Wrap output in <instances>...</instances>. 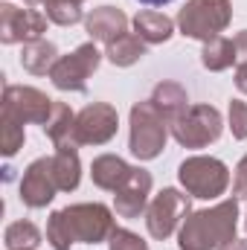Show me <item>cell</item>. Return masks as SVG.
Returning <instances> with one entry per match:
<instances>
[{"label": "cell", "mask_w": 247, "mask_h": 250, "mask_svg": "<svg viewBox=\"0 0 247 250\" xmlns=\"http://www.w3.org/2000/svg\"><path fill=\"white\" fill-rule=\"evenodd\" d=\"M120 128V114L108 102H90L76 114L73 125V143L79 146H105L117 137Z\"/></svg>", "instance_id": "9"}, {"label": "cell", "mask_w": 247, "mask_h": 250, "mask_svg": "<svg viewBox=\"0 0 247 250\" xmlns=\"http://www.w3.org/2000/svg\"><path fill=\"white\" fill-rule=\"evenodd\" d=\"M245 227H247V218H245Z\"/></svg>", "instance_id": "35"}, {"label": "cell", "mask_w": 247, "mask_h": 250, "mask_svg": "<svg viewBox=\"0 0 247 250\" xmlns=\"http://www.w3.org/2000/svg\"><path fill=\"white\" fill-rule=\"evenodd\" d=\"M26 3H32V6H35V3H38V6H47L50 0H26Z\"/></svg>", "instance_id": "33"}, {"label": "cell", "mask_w": 247, "mask_h": 250, "mask_svg": "<svg viewBox=\"0 0 247 250\" xmlns=\"http://www.w3.org/2000/svg\"><path fill=\"white\" fill-rule=\"evenodd\" d=\"M233 21L230 0H189L178 15V29L186 38L195 41H212L218 38Z\"/></svg>", "instance_id": "4"}, {"label": "cell", "mask_w": 247, "mask_h": 250, "mask_svg": "<svg viewBox=\"0 0 247 250\" xmlns=\"http://www.w3.org/2000/svg\"><path fill=\"white\" fill-rule=\"evenodd\" d=\"M236 87L247 93V64H236Z\"/></svg>", "instance_id": "30"}, {"label": "cell", "mask_w": 247, "mask_h": 250, "mask_svg": "<svg viewBox=\"0 0 247 250\" xmlns=\"http://www.w3.org/2000/svg\"><path fill=\"white\" fill-rule=\"evenodd\" d=\"M151 175L140 166L131 169L128 181L114 192V209L120 218H140L148 209V195H151Z\"/></svg>", "instance_id": "13"}, {"label": "cell", "mask_w": 247, "mask_h": 250, "mask_svg": "<svg viewBox=\"0 0 247 250\" xmlns=\"http://www.w3.org/2000/svg\"><path fill=\"white\" fill-rule=\"evenodd\" d=\"M233 195L236 198H247V154L236 166V181H233Z\"/></svg>", "instance_id": "28"}, {"label": "cell", "mask_w": 247, "mask_h": 250, "mask_svg": "<svg viewBox=\"0 0 247 250\" xmlns=\"http://www.w3.org/2000/svg\"><path fill=\"white\" fill-rule=\"evenodd\" d=\"M239 227V198H227L209 209L189 212L178 230L181 250H218L236 239Z\"/></svg>", "instance_id": "2"}, {"label": "cell", "mask_w": 247, "mask_h": 250, "mask_svg": "<svg viewBox=\"0 0 247 250\" xmlns=\"http://www.w3.org/2000/svg\"><path fill=\"white\" fill-rule=\"evenodd\" d=\"M221 131H224L221 111L212 105H189L184 117L172 123V137L184 148H206L221 137Z\"/></svg>", "instance_id": "6"}, {"label": "cell", "mask_w": 247, "mask_h": 250, "mask_svg": "<svg viewBox=\"0 0 247 250\" xmlns=\"http://www.w3.org/2000/svg\"><path fill=\"white\" fill-rule=\"evenodd\" d=\"M108 250H148V245L137 233H131L125 227H117L111 233V239H108Z\"/></svg>", "instance_id": "27"}, {"label": "cell", "mask_w": 247, "mask_h": 250, "mask_svg": "<svg viewBox=\"0 0 247 250\" xmlns=\"http://www.w3.org/2000/svg\"><path fill=\"white\" fill-rule=\"evenodd\" d=\"M201 64L209 73H221V70L233 67L236 64V41L233 38H224V35L206 41L204 50H201Z\"/></svg>", "instance_id": "22"}, {"label": "cell", "mask_w": 247, "mask_h": 250, "mask_svg": "<svg viewBox=\"0 0 247 250\" xmlns=\"http://www.w3.org/2000/svg\"><path fill=\"white\" fill-rule=\"evenodd\" d=\"M172 125L157 111L151 99L137 102L131 108V134H128V148L137 160H154L163 154L166 140H169Z\"/></svg>", "instance_id": "3"}, {"label": "cell", "mask_w": 247, "mask_h": 250, "mask_svg": "<svg viewBox=\"0 0 247 250\" xmlns=\"http://www.w3.org/2000/svg\"><path fill=\"white\" fill-rule=\"evenodd\" d=\"M192 212V204H189V195H184L181 189H163L157 192L151 201H148V209H145V227H148V236L157 239V242H166L175 230H181L184 218Z\"/></svg>", "instance_id": "7"}, {"label": "cell", "mask_w": 247, "mask_h": 250, "mask_svg": "<svg viewBox=\"0 0 247 250\" xmlns=\"http://www.w3.org/2000/svg\"><path fill=\"white\" fill-rule=\"evenodd\" d=\"M218 250H247V242L245 239H233V242H227L224 248H218Z\"/></svg>", "instance_id": "31"}, {"label": "cell", "mask_w": 247, "mask_h": 250, "mask_svg": "<svg viewBox=\"0 0 247 250\" xmlns=\"http://www.w3.org/2000/svg\"><path fill=\"white\" fill-rule=\"evenodd\" d=\"M178 178H181V187L186 189V195L204 198V201H212V198L224 195L227 187H230L227 163L218 160V157H206V154L186 157L178 166Z\"/></svg>", "instance_id": "5"}, {"label": "cell", "mask_w": 247, "mask_h": 250, "mask_svg": "<svg viewBox=\"0 0 247 250\" xmlns=\"http://www.w3.org/2000/svg\"><path fill=\"white\" fill-rule=\"evenodd\" d=\"M50 160H53V178H56L59 192H73V189L79 187V181H82L79 151L76 148H56V154Z\"/></svg>", "instance_id": "20"}, {"label": "cell", "mask_w": 247, "mask_h": 250, "mask_svg": "<svg viewBox=\"0 0 247 250\" xmlns=\"http://www.w3.org/2000/svg\"><path fill=\"white\" fill-rule=\"evenodd\" d=\"M73 3H84V0H73Z\"/></svg>", "instance_id": "34"}, {"label": "cell", "mask_w": 247, "mask_h": 250, "mask_svg": "<svg viewBox=\"0 0 247 250\" xmlns=\"http://www.w3.org/2000/svg\"><path fill=\"white\" fill-rule=\"evenodd\" d=\"M84 29H87V35L93 41L111 44V41H117L120 35L128 32V18H125L123 9H117V6H99V9H93L84 18Z\"/></svg>", "instance_id": "14"}, {"label": "cell", "mask_w": 247, "mask_h": 250, "mask_svg": "<svg viewBox=\"0 0 247 250\" xmlns=\"http://www.w3.org/2000/svg\"><path fill=\"white\" fill-rule=\"evenodd\" d=\"M117 230L114 212L105 204H73L56 209L47 221V245L53 250H70L76 242L99 245Z\"/></svg>", "instance_id": "1"}, {"label": "cell", "mask_w": 247, "mask_h": 250, "mask_svg": "<svg viewBox=\"0 0 247 250\" xmlns=\"http://www.w3.org/2000/svg\"><path fill=\"white\" fill-rule=\"evenodd\" d=\"M3 245H6V250H35L41 245V230L32 221H15L6 227Z\"/></svg>", "instance_id": "23"}, {"label": "cell", "mask_w": 247, "mask_h": 250, "mask_svg": "<svg viewBox=\"0 0 247 250\" xmlns=\"http://www.w3.org/2000/svg\"><path fill=\"white\" fill-rule=\"evenodd\" d=\"M134 32L145 41V44H166L175 35V21L163 12L154 9H143L134 15Z\"/></svg>", "instance_id": "16"}, {"label": "cell", "mask_w": 247, "mask_h": 250, "mask_svg": "<svg viewBox=\"0 0 247 250\" xmlns=\"http://www.w3.org/2000/svg\"><path fill=\"white\" fill-rule=\"evenodd\" d=\"M102 62V53L96 50V44H82L73 53L62 56L56 67L50 70V82L59 90H70V93H84L87 90V79L96 73V67Z\"/></svg>", "instance_id": "8"}, {"label": "cell", "mask_w": 247, "mask_h": 250, "mask_svg": "<svg viewBox=\"0 0 247 250\" xmlns=\"http://www.w3.org/2000/svg\"><path fill=\"white\" fill-rule=\"evenodd\" d=\"M56 178H53V160L50 157H38L23 169L21 178V201L29 209H44L53 198H56Z\"/></svg>", "instance_id": "12"}, {"label": "cell", "mask_w": 247, "mask_h": 250, "mask_svg": "<svg viewBox=\"0 0 247 250\" xmlns=\"http://www.w3.org/2000/svg\"><path fill=\"white\" fill-rule=\"evenodd\" d=\"M59 59H62V56H59L56 44H53V41H44V38L29 41V44H23V50H21V67H23L26 73H32V76H50V70L56 67Z\"/></svg>", "instance_id": "17"}, {"label": "cell", "mask_w": 247, "mask_h": 250, "mask_svg": "<svg viewBox=\"0 0 247 250\" xmlns=\"http://www.w3.org/2000/svg\"><path fill=\"white\" fill-rule=\"evenodd\" d=\"M131 169H134V166H128L123 157H117V154H99V157H93V163H90V178H93V184L99 189L117 192V189L128 181Z\"/></svg>", "instance_id": "15"}, {"label": "cell", "mask_w": 247, "mask_h": 250, "mask_svg": "<svg viewBox=\"0 0 247 250\" xmlns=\"http://www.w3.org/2000/svg\"><path fill=\"white\" fill-rule=\"evenodd\" d=\"M73 125H76V114L70 111V105L67 102H53V114H50V120L41 128H44V134L50 137V143L56 148H76Z\"/></svg>", "instance_id": "18"}, {"label": "cell", "mask_w": 247, "mask_h": 250, "mask_svg": "<svg viewBox=\"0 0 247 250\" xmlns=\"http://www.w3.org/2000/svg\"><path fill=\"white\" fill-rule=\"evenodd\" d=\"M44 15L59 23V26H73L82 21V3H73V0H50L44 6Z\"/></svg>", "instance_id": "25"}, {"label": "cell", "mask_w": 247, "mask_h": 250, "mask_svg": "<svg viewBox=\"0 0 247 250\" xmlns=\"http://www.w3.org/2000/svg\"><path fill=\"white\" fill-rule=\"evenodd\" d=\"M47 15L38 9H23L15 3H0V41L3 44H29L44 38Z\"/></svg>", "instance_id": "10"}, {"label": "cell", "mask_w": 247, "mask_h": 250, "mask_svg": "<svg viewBox=\"0 0 247 250\" xmlns=\"http://www.w3.org/2000/svg\"><path fill=\"white\" fill-rule=\"evenodd\" d=\"M233 41H236V64H247V29L239 32Z\"/></svg>", "instance_id": "29"}, {"label": "cell", "mask_w": 247, "mask_h": 250, "mask_svg": "<svg viewBox=\"0 0 247 250\" xmlns=\"http://www.w3.org/2000/svg\"><path fill=\"white\" fill-rule=\"evenodd\" d=\"M151 102L157 105V111L169 120V125L175 120H181L186 111H189V96L178 82H160L151 93Z\"/></svg>", "instance_id": "19"}, {"label": "cell", "mask_w": 247, "mask_h": 250, "mask_svg": "<svg viewBox=\"0 0 247 250\" xmlns=\"http://www.w3.org/2000/svg\"><path fill=\"white\" fill-rule=\"evenodd\" d=\"M145 47H148V44H145L137 32H125L117 41L105 44V59L111 64H117V67H131V64H137L145 56Z\"/></svg>", "instance_id": "21"}, {"label": "cell", "mask_w": 247, "mask_h": 250, "mask_svg": "<svg viewBox=\"0 0 247 250\" xmlns=\"http://www.w3.org/2000/svg\"><path fill=\"white\" fill-rule=\"evenodd\" d=\"M53 102L44 90L29 87V84H6L3 90V114L15 117L18 123H35L44 125L53 114Z\"/></svg>", "instance_id": "11"}, {"label": "cell", "mask_w": 247, "mask_h": 250, "mask_svg": "<svg viewBox=\"0 0 247 250\" xmlns=\"http://www.w3.org/2000/svg\"><path fill=\"white\" fill-rule=\"evenodd\" d=\"M23 140H26L23 123H18L9 114H0V151H3V157H15L23 148Z\"/></svg>", "instance_id": "24"}, {"label": "cell", "mask_w": 247, "mask_h": 250, "mask_svg": "<svg viewBox=\"0 0 247 250\" xmlns=\"http://www.w3.org/2000/svg\"><path fill=\"white\" fill-rule=\"evenodd\" d=\"M140 3H145V6H166V3H172V0H140Z\"/></svg>", "instance_id": "32"}, {"label": "cell", "mask_w": 247, "mask_h": 250, "mask_svg": "<svg viewBox=\"0 0 247 250\" xmlns=\"http://www.w3.org/2000/svg\"><path fill=\"white\" fill-rule=\"evenodd\" d=\"M227 120H230V131L236 140H247V102L233 99L227 108Z\"/></svg>", "instance_id": "26"}]
</instances>
